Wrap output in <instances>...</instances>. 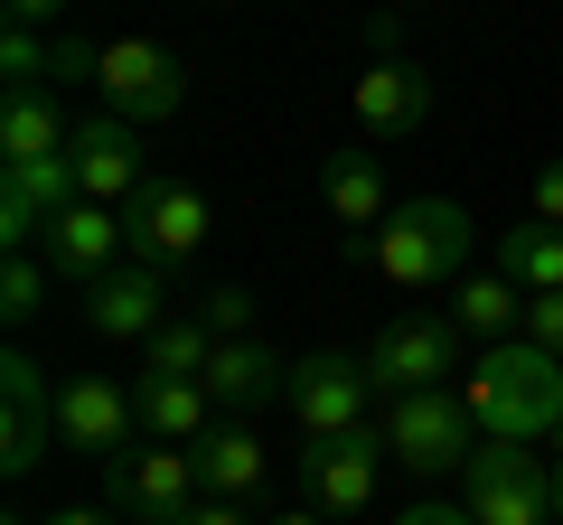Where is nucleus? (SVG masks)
Wrapping results in <instances>:
<instances>
[{"label": "nucleus", "mask_w": 563, "mask_h": 525, "mask_svg": "<svg viewBox=\"0 0 563 525\" xmlns=\"http://www.w3.org/2000/svg\"><path fill=\"white\" fill-rule=\"evenodd\" d=\"M461 404L479 413L488 442H554V423H563V357L536 347V338H498V347L470 357Z\"/></svg>", "instance_id": "nucleus-1"}, {"label": "nucleus", "mask_w": 563, "mask_h": 525, "mask_svg": "<svg viewBox=\"0 0 563 525\" xmlns=\"http://www.w3.org/2000/svg\"><path fill=\"white\" fill-rule=\"evenodd\" d=\"M366 262H376L385 291H432V282H451V272L470 262V206H461V198H413V206H395V216L366 235Z\"/></svg>", "instance_id": "nucleus-2"}, {"label": "nucleus", "mask_w": 563, "mask_h": 525, "mask_svg": "<svg viewBox=\"0 0 563 525\" xmlns=\"http://www.w3.org/2000/svg\"><path fill=\"white\" fill-rule=\"evenodd\" d=\"M376 432H385V460L422 469V479H451V469H470V450L488 442L479 413L461 404V384H442V394H395Z\"/></svg>", "instance_id": "nucleus-3"}, {"label": "nucleus", "mask_w": 563, "mask_h": 525, "mask_svg": "<svg viewBox=\"0 0 563 525\" xmlns=\"http://www.w3.org/2000/svg\"><path fill=\"white\" fill-rule=\"evenodd\" d=\"M461 347H470V328L451 320V310L442 320H432V310H422V320H385L376 347H366V376H376L385 404H395V394H442L451 376H470Z\"/></svg>", "instance_id": "nucleus-4"}, {"label": "nucleus", "mask_w": 563, "mask_h": 525, "mask_svg": "<svg viewBox=\"0 0 563 525\" xmlns=\"http://www.w3.org/2000/svg\"><path fill=\"white\" fill-rule=\"evenodd\" d=\"M461 506L479 525H563L554 516V469H544L526 442H479V450H470Z\"/></svg>", "instance_id": "nucleus-5"}, {"label": "nucleus", "mask_w": 563, "mask_h": 525, "mask_svg": "<svg viewBox=\"0 0 563 525\" xmlns=\"http://www.w3.org/2000/svg\"><path fill=\"white\" fill-rule=\"evenodd\" d=\"M291 423H301V442H339V432H366V404H376V376H366V357H339V347H320V357L291 366Z\"/></svg>", "instance_id": "nucleus-6"}, {"label": "nucleus", "mask_w": 563, "mask_h": 525, "mask_svg": "<svg viewBox=\"0 0 563 525\" xmlns=\"http://www.w3.org/2000/svg\"><path fill=\"white\" fill-rule=\"evenodd\" d=\"M95 94H103V113H122V122H169L188 103V66L169 57L161 38H103Z\"/></svg>", "instance_id": "nucleus-7"}, {"label": "nucleus", "mask_w": 563, "mask_h": 525, "mask_svg": "<svg viewBox=\"0 0 563 525\" xmlns=\"http://www.w3.org/2000/svg\"><path fill=\"white\" fill-rule=\"evenodd\" d=\"M103 488H113V506H122L132 525H169L188 498H207L198 450H179V442H151V450H122V460H103Z\"/></svg>", "instance_id": "nucleus-8"}, {"label": "nucleus", "mask_w": 563, "mask_h": 525, "mask_svg": "<svg viewBox=\"0 0 563 525\" xmlns=\"http://www.w3.org/2000/svg\"><path fill=\"white\" fill-rule=\"evenodd\" d=\"M141 432V404L132 384L113 376H66L57 384V450H85V460H122Z\"/></svg>", "instance_id": "nucleus-9"}, {"label": "nucleus", "mask_w": 563, "mask_h": 525, "mask_svg": "<svg viewBox=\"0 0 563 525\" xmlns=\"http://www.w3.org/2000/svg\"><path fill=\"white\" fill-rule=\"evenodd\" d=\"M376 479H385V432H339V442H301V488L320 516H357L376 506Z\"/></svg>", "instance_id": "nucleus-10"}, {"label": "nucleus", "mask_w": 563, "mask_h": 525, "mask_svg": "<svg viewBox=\"0 0 563 525\" xmlns=\"http://www.w3.org/2000/svg\"><path fill=\"white\" fill-rule=\"evenodd\" d=\"M122 235H132V254L141 262H188V254H207V198L188 179H151L132 206H122Z\"/></svg>", "instance_id": "nucleus-11"}, {"label": "nucleus", "mask_w": 563, "mask_h": 525, "mask_svg": "<svg viewBox=\"0 0 563 525\" xmlns=\"http://www.w3.org/2000/svg\"><path fill=\"white\" fill-rule=\"evenodd\" d=\"M85 328L95 338H151V328H169V272L122 254L103 282H85Z\"/></svg>", "instance_id": "nucleus-12"}, {"label": "nucleus", "mask_w": 563, "mask_h": 525, "mask_svg": "<svg viewBox=\"0 0 563 525\" xmlns=\"http://www.w3.org/2000/svg\"><path fill=\"white\" fill-rule=\"evenodd\" d=\"M357 132L366 142H413L422 122H432V66H413V57H376V66H357Z\"/></svg>", "instance_id": "nucleus-13"}, {"label": "nucleus", "mask_w": 563, "mask_h": 525, "mask_svg": "<svg viewBox=\"0 0 563 525\" xmlns=\"http://www.w3.org/2000/svg\"><path fill=\"white\" fill-rule=\"evenodd\" d=\"M76 179H85L95 206H132L151 188V169H141V122H122V113L76 122Z\"/></svg>", "instance_id": "nucleus-14"}, {"label": "nucleus", "mask_w": 563, "mask_h": 525, "mask_svg": "<svg viewBox=\"0 0 563 525\" xmlns=\"http://www.w3.org/2000/svg\"><path fill=\"white\" fill-rule=\"evenodd\" d=\"M47 272H57V282H103V272H113L122 254H132V235H122V206H95V198H76L66 206L57 225H47Z\"/></svg>", "instance_id": "nucleus-15"}, {"label": "nucleus", "mask_w": 563, "mask_h": 525, "mask_svg": "<svg viewBox=\"0 0 563 525\" xmlns=\"http://www.w3.org/2000/svg\"><path fill=\"white\" fill-rule=\"evenodd\" d=\"M198 384L217 394L225 423H244V413H263V404H282V394H291V366H282L263 338H217V357H207Z\"/></svg>", "instance_id": "nucleus-16"}, {"label": "nucleus", "mask_w": 563, "mask_h": 525, "mask_svg": "<svg viewBox=\"0 0 563 525\" xmlns=\"http://www.w3.org/2000/svg\"><path fill=\"white\" fill-rule=\"evenodd\" d=\"M132 404H141V442H207L217 432V394H207L198 376H141L132 384Z\"/></svg>", "instance_id": "nucleus-17"}, {"label": "nucleus", "mask_w": 563, "mask_h": 525, "mask_svg": "<svg viewBox=\"0 0 563 525\" xmlns=\"http://www.w3.org/2000/svg\"><path fill=\"white\" fill-rule=\"evenodd\" d=\"M57 150H76V122L57 113V94H47V85H29V94L0 103V169H20V160H57Z\"/></svg>", "instance_id": "nucleus-18"}, {"label": "nucleus", "mask_w": 563, "mask_h": 525, "mask_svg": "<svg viewBox=\"0 0 563 525\" xmlns=\"http://www.w3.org/2000/svg\"><path fill=\"white\" fill-rule=\"evenodd\" d=\"M320 198H329V216H339L347 235H376V225L395 216V198H385V169L366 160V150H329V160H320Z\"/></svg>", "instance_id": "nucleus-19"}, {"label": "nucleus", "mask_w": 563, "mask_h": 525, "mask_svg": "<svg viewBox=\"0 0 563 525\" xmlns=\"http://www.w3.org/2000/svg\"><path fill=\"white\" fill-rule=\"evenodd\" d=\"M198 450V479H207V498H254L263 479H273V450L254 442V423H217L207 442H188Z\"/></svg>", "instance_id": "nucleus-20"}, {"label": "nucleus", "mask_w": 563, "mask_h": 525, "mask_svg": "<svg viewBox=\"0 0 563 525\" xmlns=\"http://www.w3.org/2000/svg\"><path fill=\"white\" fill-rule=\"evenodd\" d=\"M526 301H536V291H517L507 272H479V282L451 291V320H461L479 347H498V338H526Z\"/></svg>", "instance_id": "nucleus-21"}, {"label": "nucleus", "mask_w": 563, "mask_h": 525, "mask_svg": "<svg viewBox=\"0 0 563 525\" xmlns=\"http://www.w3.org/2000/svg\"><path fill=\"white\" fill-rule=\"evenodd\" d=\"M498 272L517 291H563V225H507V244H498Z\"/></svg>", "instance_id": "nucleus-22"}, {"label": "nucleus", "mask_w": 563, "mask_h": 525, "mask_svg": "<svg viewBox=\"0 0 563 525\" xmlns=\"http://www.w3.org/2000/svg\"><path fill=\"white\" fill-rule=\"evenodd\" d=\"M207 357H217V328H207L198 310L141 338V376H207Z\"/></svg>", "instance_id": "nucleus-23"}, {"label": "nucleus", "mask_w": 563, "mask_h": 525, "mask_svg": "<svg viewBox=\"0 0 563 525\" xmlns=\"http://www.w3.org/2000/svg\"><path fill=\"white\" fill-rule=\"evenodd\" d=\"M0 469H10V479H29V469L47 460V442H57V404H10V432H0Z\"/></svg>", "instance_id": "nucleus-24"}, {"label": "nucleus", "mask_w": 563, "mask_h": 525, "mask_svg": "<svg viewBox=\"0 0 563 525\" xmlns=\"http://www.w3.org/2000/svg\"><path fill=\"white\" fill-rule=\"evenodd\" d=\"M47 282H57V272H47V254H10V272H0V320L29 328V320L47 310Z\"/></svg>", "instance_id": "nucleus-25"}, {"label": "nucleus", "mask_w": 563, "mask_h": 525, "mask_svg": "<svg viewBox=\"0 0 563 525\" xmlns=\"http://www.w3.org/2000/svg\"><path fill=\"white\" fill-rule=\"evenodd\" d=\"M95 76H103V47L76 38V29H57V38H47V94H66V85H95Z\"/></svg>", "instance_id": "nucleus-26"}, {"label": "nucleus", "mask_w": 563, "mask_h": 525, "mask_svg": "<svg viewBox=\"0 0 563 525\" xmlns=\"http://www.w3.org/2000/svg\"><path fill=\"white\" fill-rule=\"evenodd\" d=\"M0 85H10V94L47 85V38L38 29H0Z\"/></svg>", "instance_id": "nucleus-27"}, {"label": "nucleus", "mask_w": 563, "mask_h": 525, "mask_svg": "<svg viewBox=\"0 0 563 525\" xmlns=\"http://www.w3.org/2000/svg\"><path fill=\"white\" fill-rule=\"evenodd\" d=\"M198 320L217 328V338H254V291H244V282H217V291L198 301Z\"/></svg>", "instance_id": "nucleus-28"}, {"label": "nucleus", "mask_w": 563, "mask_h": 525, "mask_svg": "<svg viewBox=\"0 0 563 525\" xmlns=\"http://www.w3.org/2000/svg\"><path fill=\"white\" fill-rule=\"evenodd\" d=\"M0 404H57V394H47V376H38V357H29V347H10V357H0Z\"/></svg>", "instance_id": "nucleus-29"}, {"label": "nucleus", "mask_w": 563, "mask_h": 525, "mask_svg": "<svg viewBox=\"0 0 563 525\" xmlns=\"http://www.w3.org/2000/svg\"><path fill=\"white\" fill-rule=\"evenodd\" d=\"M526 338L563 357V291H536V301H526Z\"/></svg>", "instance_id": "nucleus-30"}, {"label": "nucleus", "mask_w": 563, "mask_h": 525, "mask_svg": "<svg viewBox=\"0 0 563 525\" xmlns=\"http://www.w3.org/2000/svg\"><path fill=\"white\" fill-rule=\"evenodd\" d=\"M0 10H10V29H38V38L66 29V0H0Z\"/></svg>", "instance_id": "nucleus-31"}, {"label": "nucleus", "mask_w": 563, "mask_h": 525, "mask_svg": "<svg viewBox=\"0 0 563 525\" xmlns=\"http://www.w3.org/2000/svg\"><path fill=\"white\" fill-rule=\"evenodd\" d=\"M169 525H254V516H244V498H188Z\"/></svg>", "instance_id": "nucleus-32"}, {"label": "nucleus", "mask_w": 563, "mask_h": 525, "mask_svg": "<svg viewBox=\"0 0 563 525\" xmlns=\"http://www.w3.org/2000/svg\"><path fill=\"white\" fill-rule=\"evenodd\" d=\"M536 225H563V160L536 169Z\"/></svg>", "instance_id": "nucleus-33"}, {"label": "nucleus", "mask_w": 563, "mask_h": 525, "mask_svg": "<svg viewBox=\"0 0 563 525\" xmlns=\"http://www.w3.org/2000/svg\"><path fill=\"white\" fill-rule=\"evenodd\" d=\"M395 525H479V516H470V506H451V498H422V506H404Z\"/></svg>", "instance_id": "nucleus-34"}, {"label": "nucleus", "mask_w": 563, "mask_h": 525, "mask_svg": "<svg viewBox=\"0 0 563 525\" xmlns=\"http://www.w3.org/2000/svg\"><path fill=\"white\" fill-rule=\"evenodd\" d=\"M263 525H329L320 506H282V516H263Z\"/></svg>", "instance_id": "nucleus-35"}, {"label": "nucleus", "mask_w": 563, "mask_h": 525, "mask_svg": "<svg viewBox=\"0 0 563 525\" xmlns=\"http://www.w3.org/2000/svg\"><path fill=\"white\" fill-rule=\"evenodd\" d=\"M47 525H113L103 506H66V516H47Z\"/></svg>", "instance_id": "nucleus-36"}, {"label": "nucleus", "mask_w": 563, "mask_h": 525, "mask_svg": "<svg viewBox=\"0 0 563 525\" xmlns=\"http://www.w3.org/2000/svg\"><path fill=\"white\" fill-rule=\"evenodd\" d=\"M554 516H563V423H554Z\"/></svg>", "instance_id": "nucleus-37"}, {"label": "nucleus", "mask_w": 563, "mask_h": 525, "mask_svg": "<svg viewBox=\"0 0 563 525\" xmlns=\"http://www.w3.org/2000/svg\"><path fill=\"white\" fill-rule=\"evenodd\" d=\"M385 10H432V0H385Z\"/></svg>", "instance_id": "nucleus-38"}, {"label": "nucleus", "mask_w": 563, "mask_h": 525, "mask_svg": "<svg viewBox=\"0 0 563 525\" xmlns=\"http://www.w3.org/2000/svg\"><path fill=\"white\" fill-rule=\"evenodd\" d=\"M10 525H47V516H10Z\"/></svg>", "instance_id": "nucleus-39"}, {"label": "nucleus", "mask_w": 563, "mask_h": 525, "mask_svg": "<svg viewBox=\"0 0 563 525\" xmlns=\"http://www.w3.org/2000/svg\"><path fill=\"white\" fill-rule=\"evenodd\" d=\"M207 10H235V0H207Z\"/></svg>", "instance_id": "nucleus-40"}]
</instances>
